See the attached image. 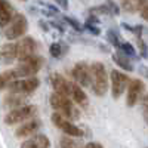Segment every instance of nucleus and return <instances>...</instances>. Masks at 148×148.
<instances>
[{"mask_svg":"<svg viewBox=\"0 0 148 148\" xmlns=\"http://www.w3.org/2000/svg\"><path fill=\"white\" fill-rule=\"evenodd\" d=\"M142 107H144V114H148V93L142 98Z\"/></svg>","mask_w":148,"mask_h":148,"instance_id":"34","label":"nucleus"},{"mask_svg":"<svg viewBox=\"0 0 148 148\" xmlns=\"http://www.w3.org/2000/svg\"><path fill=\"white\" fill-rule=\"evenodd\" d=\"M24 105H27L25 104V96L24 95L9 93V95L5 96V99H3V107L9 108V111L15 110V108H19V107H24Z\"/></svg>","mask_w":148,"mask_h":148,"instance_id":"18","label":"nucleus"},{"mask_svg":"<svg viewBox=\"0 0 148 148\" xmlns=\"http://www.w3.org/2000/svg\"><path fill=\"white\" fill-rule=\"evenodd\" d=\"M145 92V84L141 79H133L129 82L127 86V96H126V105L127 107H135Z\"/></svg>","mask_w":148,"mask_h":148,"instance_id":"10","label":"nucleus"},{"mask_svg":"<svg viewBox=\"0 0 148 148\" xmlns=\"http://www.w3.org/2000/svg\"><path fill=\"white\" fill-rule=\"evenodd\" d=\"M139 73L142 74V76L148 77V67H141V68H139Z\"/></svg>","mask_w":148,"mask_h":148,"instance_id":"39","label":"nucleus"},{"mask_svg":"<svg viewBox=\"0 0 148 148\" xmlns=\"http://www.w3.org/2000/svg\"><path fill=\"white\" fill-rule=\"evenodd\" d=\"M107 42L111 45V46H114V47H120V45H121V42H120V37H119V34L111 28V30H108L107 31Z\"/></svg>","mask_w":148,"mask_h":148,"instance_id":"23","label":"nucleus"},{"mask_svg":"<svg viewBox=\"0 0 148 148\" xmlns=\"http://www.w3.org/2000/svg\"><path fill=\"white\" fill-rule=\"evenodd\" d=\"M62 19L68 24L70 27L74 28V31H77V33H82V31H83V25H82L77 19H74V18H71V16H68V15H62Z\"/></svg>","mask_w":148,"mask_h":148,"instance_id":"26","label":"nucleus"},{"mask_svg":"<svg viewBox=\"0 0 148 148\" xmlns=\"http://www.w3.org/2000/svg\"><path fill=\"white\" fill-rule=\"evenodd\" d=\"M15 59H18L16 42L15 43H5L0 46V64H10Z\"/></svg>","mask_w":148,"mask_h":148,"instance_id":"15","label":"nucleus"},{"mask_svg":"<svg viewBox=\"0 0 148 148\" xmlns=\"http://www.w3.org/2000/svg\"><path fill=\"white\" fill-rule=\"evenodd\" d=\"M89 12L93 15V14H102V15H113L111 14V10L108 9V6L107 5H99V6H95V8H90L89 9Z\"/></svg>","mask_w":148,"mask_h":148,"instance_id":"27","label":"nucleus"},{"mask_svg":"<svg viewBox=\"0 0 148 148\" xmlns=\"http://www.w3.org/2000/svg\"><path fill=\"white\" fill-rule=\"evenodd\" d=\"M39 25L43 28V31H49V28H51V27H49V24H46L45 21H39Z\"/></svg>","mask_w":148,"mask_h":148,"instance_id":"38","label":"nucleus"},{"mask_svg":"<svg viewBox=\"0 0 148 148\" xmlns=\"http://www.w3.org/2000/svg\"><path fill=\"white\" fill-rule=\"evenodd\" d=\"M59 145H61V148H76L77 147L74 139H71L70 136H62L59 141Z\"/></svg>","mask_w":148,"mask_h":148,"instance_id":"28","label":"nucleus"},{"mask_svg":"<svg viewBox=\"0 0 148 148\" xmlns=\"http://www.w3.org/2000/svg\"><path fill=\"white\" fill-rule=\"evenodd\" d=\"M40 86V80L39 77H27V79H19L12 82L8 89L10 90V93H18V95H31L33 92H36V89Z\"/></svg>","mask_w":148,"mask_h":148,"instance_id":"6","label":"nucleus"},{"mask_svg":"<svg viewBox=\"0 0 148 148\" xmlns=\"http://www.w3.org/2000/svg\"><path fill=\"white\" fill-rule=\"evenodd\" d=\"M86 22H88V24H93V25H98V24H99V19H98V16L96 15H89V18L88 19H86Z\"/></svg>","mask_w":148,"mask_h":148,"instance_id":"33","label":"nucleus"},{"mask_svg":"<svg viewBox=\"0 0 148 148\" xmlns=\"http://www.w3.org/2000/svg\"><path fill=\"white\" fill-rule=\"evenodd\" d=\"M68 51V46H62L61 43H58V42H55V43H52L51 46H49V53H51V56H53V58H61L62 55H65V52Z\"/></svg>","mask_w":148,"mask_h":148,"instance_id":"22","label":"nucleus"},{"mask_svg":"<svg viewBox=\"0 0 148 148\" xmlns=\"http://www.w3.org/2000/svg\"><path fill=\"white\" fill-rule=\"evenodd\" d=\"M28 30V21L25 15L22 14H15V16L12 18L10 24L5 28V37L8 40H16L25 36Z\"/></svg>","mask_w":148,"mask_h":148,"instance_id":"5","label":"nucleus"},{"mask_svg":"<svg viewBox=\"0 0 148 148\" xmlns=\"http://www.w3.org/2000/svg\"><path fill=\"white\" fill-rule=\"evenodd\" d=\"M37 49H39V43H37L33 37H22L21 40L16 42V52H18V61H24L25 58L36 55Z\"/></svg>","mask_w":148,"mask_h":148,"instance_id":"11","label":"nucleus"},{"mask_svg":"<svg viewBox=\"0 0 148 148\" xmlns=\"http://www.w3.org/2000/svg\"><path fill=\"white\" fill-rule=\"evenodd\" d=\"M39 108L36 105H31V104H27L24 107H19V108H15L9 111V113L5 116V123L8 126H14V125H19V123H25L28 120H31L36 114Z\"/></svg>","mask_w":148,"mask_h":148,"instance_id":"4","label":"nucleus"},{"mask_svg":"<svg viewBox=\"0 0 148 148\" xmlns=\"http://www.w3.org/2000/svg\"><path fill=\"white\" fill-rule=\"evenodd\" d=\"M16 77H15V74L14 71L10 70H6L3 73H0V90H3V89H8V86L12 83V82H15Z\"/></svg>","mask_w":148,"mask_h":148,"instance_id":"21","label":"nucleus"},{"mask_svg":"<svg viewBox=\"0 0 148 148\" xmlns=\"http://www.w3.org/2000/svg\"><path fill=\"white\" fill-rule=\"evenodd\" d=\"M90 88L96 96H104L108 90V74L102 62L90 65Z\"/></svg>","mask_w":148,"mask_h":148,"instance_id":"3","label":"nucleus"},{"mask_svg":"<svg viewBox=\"0 0 148 148\" xmlns=\"http://www.w3.org/2000/svg\"><path fill=\"white\" fill-rule=\"evenodd\" d=\"M121 27L125 28V30H127L129 33H133L135 36H136V39H139V37H142V34H144V25H129V24H126V22H123L121 24Z\"/></svg>","mask_w":148,"mask_h":148,"instance_id":"24","label":"nucleus"},{"mask_svg":"<svg viewBox=\"0 0 148 148\" xmlns=\"http://www.w3.org/2000/svg\"><path fill=\"white\" fill-rule=\"evenodd\" d=\"M110 79H111V95H113L114 99H119V98L123 95L127 89L130 79L127 77V74L121 73L119 70H113L110 73Z\"/></svg>","mask_w":148,"mask_h":148,"instance_id":"8","label":"nucleus"},{"mask_svg":"<svg viewBox=\"0 0 148 148\" xmlns=\"http://www.w3.org/2000/svg\"><path fill=\"white\" fill-rule=\"evenodd\" d=\"M113 61L119 65V67H121L123 70H126V71H133V64H132V61L129 59V56H126L125 53H121L120 51L119 52H116V53H113Z\"/></svg>","mask_w":148,"mask_h":148,"instance_id":"20","label":"nucleus"},{"mask_svg":"<svg viewBox=\"0 0 148 148\" xmlns=\"http://www.w3.org/2000/svg\"><path fill=\"white\" fill-rule=\"evenodd\" d=\"M83 30H88V31L92 33L93 36H99V34H101L99 27H98V25H93V24H88V22H86L84 25H83Z\"/></svg>","mask_w":148,"mask_h":148,"instance_id":"30","label":"nucleus"},{"mask_svg":"<svg viewBox=\"0 0 148 148\" xmlns=\"http://www.w3.org/2000/svg\"><path fill=\"white\" fill-rule=\"evenodd\" d=\"M141 18H142V19H145V21H148V5L141 10Z\"/></svg>","mask_w":148,"mask_h":148,"instance_id":"36","label":"nucleus"},{"mask_svg":"<svg viewBox=\"0 0 148 148\" xmlns=\"http://www.w3.org/2000/svg\"><path fill=\"white\" fill-rule=\"evenodd\" d=\"M62 9H68V0H56Z\"/></svg>","mask_w":148,"mask_h":148,"instance_id":"37","label":"nucleus"},{"mask_svg":"<svg viewBox=\"0 0 148 148\" xmlns=\"http://www.w3.org/2000/svg\"><path fill=\"white\" fill-rule=\"evenodd\" d=\"M43 64H45L43 56L36 53V55H31V56L25 58L24 61H21L15 68H12V71H14L16 80L27 79V77H36V74L40 71Z\"/></svg>","mask_w":148,"mask_h":148,"instance_id":"1","label":"nucleus"},{"mask_svg":"<svg viewBox=\"0 0 148 148\" xmlns=\"http://www.w3.org/2000/svg\"><path fill=\"white\" fill-rule=\"evenodd\" d=\"M21 2H27V0H21Z\"/></svg>","mask_w":148,"mask_h":148,"instance_id":"42","label":"nucleus"},{"mask_svg":"<svg viewBox=\"0 0 148 148\" xmlns=\"http://www.w3.org/2000/svg\"><path fill=\"white\" fill-rule=\"evenodd\" d=\"M70 96H71V101H74L77 105H80L83 108L88 107V96H86V92L74 82L70 83Z\"/></svg>","mask_w":148,"mask_h":148,"instance_id":"17","label":"nucleus"},{"mask_svg":"<svg viewBox=\"0 0 148 148\" xmlns=\"http://www.w3.org/2000/svg\"><path fill=\"white\" fill-rule=\"evenodd\" d=\"M119 51H120L121 53H125L126 56H133V58H136L135 47H133L130 43H127V42H121V45H120V47H119Z\"/></svg>","mask_w":148,"mask_h":148,"instance_id":"25","label":"nucleus"},{"mask_svg":"<svg viewBox=\"0 0 148 148\" xmlns=\"http://www.w3.org/2000/svg\"><path fill=\"white\" fill-rule=\"evenodd\" d=\"M136 43H138V47H139V53L142 58H148V46L147 43L144 42L142 37H139V39H136Z\"/></svg>","mask_w":148,"mask_h":148,"instance_id":"29","label":"nucleus"},{"mask_svg":"<svg viewBox=\"0 0 148 148\" xmlns=\"http://www.w3.org/2000/svg\"><path fill=\"white\" fill-rule=\"evenodd\" d=\"M144 33H145V34H147V36H148V30H147V28H145V30H144Z\"/></svg>","mask_w":148,"mask_h":148,"instance_id":"41","label":"nucleus"},{"mask_svg":"<svg viewBox=\"0 0 148 148\" xmlns=\"http://www.w3.org/2000/svg\"><path fill=\"white\" fill-rule=\"evenodd\" d=\"M15 16V9L9 0H0V28H6L12 18Z\"/></svg>","mask_w":148,"mask_h":148,"instance_id":"14","label":"nucleus"},{"mask_svg":"<svg viewBox=\"0 0 148 148\" xmlns=\"http://www.w3.org/2000/svg\"><path fill=\"white\" fill-rule=\"evenodd\" d=\"M49 27H53V28H56L59 33H64V31H65V27L62 25V24L56 22V21H51V24H49Z\"/></svg>","mask_w":148,"mask_h":148,"instance_id":"32","label":"nucleus"},{"mask_svg":"<svg viewBox=\"0 0 148 148\" xmlns=\"http://www.w3.org/2000/svg\"><path fill=\"white\" fill-rule=\"evenodd\" d=\"M144 117H145V121H147V125H148V114H144Z\"/></svg>","mask_w":148,"mask_h":148,"instance_id":"40","label":"nucleus"},{"mask_svg":"<svg viewBox=\"0 0 148 148\" xmlns=\"http://www.w3.org/2000/svg\"><path fill=\"white\" fill-rule=\"evenodd\" d=\"M84 148H104L99 142H89V144H86Z\"/></svg>","mask_w":148,"mask_h":148,"instance_id":"35","label":"nucleus"},{"mask_svg":"<svg viewBox=\"0 0 148 148\" xmlns=\"http://www.w3.org/2000/svg\"><path fill=\"white\" fill-rule=\"evenodd\" d=\"M107 6H108V9L111 10L113 15H119L120 14V6L114 2V0H107Z\"/></svg>","mask_w":148,"mask_h":148,"instance_id":"31","label":"nucleus"},{"mask_svg":"<svg viewBox=\"0 0 148 148\" xmlns=\"http://www.w3.org/2000/svg\"><path fill=\"white\" fill-rule=\"evenodd\" d=\"M52 121H53V125L58 129H61L65 135H68V136H74V138L84 136V130L82 127H79L77 125H74L73 121H68L65 117H62V114L56 113V111L52 114Z\"/></svg>","mask_w":148,"mask_h":148,"instance_id":"7","label":"nucleus"},{"mask_svg":"<svg viewBox=\"0 0 148 148\" xmlns=\"http://www.w3.org/2000/svg\"><path fill=\"white\" fill-rule=\"evenodd\" d=\"M147 5L148 0H123L121 9L129 14H135V12H141Z\"/></svg>","mask_w":148,"mask_h":148,"instance_id":"19","label":"nucleus"},{"mask_svg":"<svg viewBox=\"0 0 148 148\" xmlns=\"http://www.w3.org/2000/svg\"><path fill=\"white\" fill-rule=\"evenodd\" d=\"M21 148H51V141L46 135H34L21 144Z\"/></svg>","mask_w":148,"mask_h":148,"instance_id":"16","label":"nucleus"},{"mask_svg":"<svg viewBox=\"0 0 148 148\" xmlns=\"http://www.w3.org/2000/svg\"><path fill=\"white\" fill-rule=\"evenodd\" d=\"M40 126H42V121L39 119H31V120L25 121L24 125H21L16 129L15 135H16V138H28V136H31V135H34L37 130H39Z\"/></svg>","mask_w":148,"mask_h":148,"instance_id":"13","label":"nucleus"},{"mask_svg":"<svg viewBox=\"0 0 148 148\" xmlns=\"http://www.w3.org/2000/svg\"><path fill=\"white\" fill-rule=\"evenodd\" d=\"M73 82L79 84L80 88H89L90 86V65H88L84 61H80L71 70Z\"/></svg>","mask_w":148,"mask_h":148,"instance_id":"9","label":"nucleus"},{"mask_svg":"<svg viewBox=\"0 0 148 148\" xmlns=\"http://www.w3.org/2000/svg\"><path fill=\"white\" fill-rule=\"evenodd\" d=\"M49 80H51V84L55 90V93H59V95H64V96H68L70 98V83L65 77H62L59 73H52L49 76Z\"/></svg>","mask_w":148,"mask_h":148,"instance_id":"12","label":"nucleus"},{"mask_svg":"<svg viewBox=\"0 0 148 148\" xmlns=\"http://www.w3.org/2000/svg\"><path fill=\"white\" fill-rule=\"evenodd\" d=\"M49 102H51L52 108L56 111V113L62 114V117H65L68 121L77 120L80 117L79 110L74 107V102L70 99L68 96L59 95V93H52L51 98H49Z\"/></svg>","mask_w":148,"mask_h":148,"instance_id":"2","label":"nucleus"}]
</instances>
